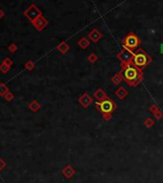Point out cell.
I'll list each match as a JSON object with an SVG mask.
<instances>
[{
	"instance_id": "obj_1",
	"label": "cell",
	"mask_w": 163,
	"mask_h": 183,
	"mask_svg": "<svg viewBox=\"0 0 163 183\" xmlns=\"http://www.w3.org/2000/svg\"><path fill=\"white\" fill-rule=\"evenodd\" d=\"M137 70L136 68L132 66V65H129L126 67L125 71H124V76H125V79L127 81H130V82H133L134 80H136L137 78Z\"/></svg>"
},
{
	"instance_id": "obj_2",
	"label": "cell",
	"mask_w": 163,
	"mask_h": 183,
	"mask_svg": "<svg viewBox=\"0 0 163 183\" xmlns=\"http://www.w3.org/2000/svg\"><path fill=\"white\" fill-rule=\"evenodd\" d=\"M24 15H25L30 20H32V21L34 22L36 18L39 17L40 12L38 10V8H36L35 5H31V7L29 8V9H27L25 12H24Z\"/></svg>"
},
{
	"instance_id": "obj_3",
	"label": "cell",
	"mask_w": 163,
	"mask_h": 183,
	"mask_svg": "<svg viewBox=\"0 0 163 183\" xmlns=\"http://www.w3.org/2000/svg\"><path fill=\"white\" fill-rule=\"evenodd\" d=\"M124 43H125V45L127 46L128 48H130V49H134V48H136L138 46L139 40H138L136 36L130 34V35H129L127 38H125Z\"/></svg>"
},
{
	"instance_id": "obj_4",
	"label": "cell",
	"mask_w": 163,
	"mask_h": 183,
	"mask_svg": "<svg viewBox=\"0 0 163 183\" xmlns=\"http://www.w3.org/2000/svg\"><path fill=\"white\" fill-rule=\"evenodd\" d=\"M101 110L105 113H109L112 111L113 109V104L109 100H105L100 104Z\"/></svg>"
},
{
	"instance_id": "obj_5",
	"label": "cell",
	"mask_w": 163,
	"mask_h": 183,
	"mask_svg": "<svg viewBox=\"0 0 163 183\" xmlns=\"http://www.w3.org/2000/svg\"><path fill=\"white\" fill-rule=\"evenodd\" d=\"M133 62L137 66H144L147 63V57L144 54H137L134 57Z\"/></svg>"
},
{
	"instance_id": "obj_6",
	"label": "cell",
	"mask_w": 163,
	"mask_h": 183,
	"mask_svg": "<svg viewBox=\"0 0 163 183\" xmlns=\"http://www.w3.org/2000/svg\"><path fill=\"white\" fill-rule=\"evenodd\" d=\"M42 22H46L45 21V20H44V19H42L41 17H39V18H36V20H35V21H34V25L36 27V28H38V29L39 30H40V29H41V28L42 27H44V26H45V24H42Z\"/></svg>"
},
{
	"instance_id": "obj_7",
	"label": "cell",
	"mask_w": 163,
	"mask_h": 183,
	"mask_svg": "<svg viewBox=\"0 0 163 183\" xmlns=\"http://www.w3.org/2000/svg\"><path fill=\"white\" fill-rule=\"evenodd\" d=\"M8 92V88L4 84H0V95H5Z\"/></svg>"
},
{
	"instance_id": "obj_8",
	"label": "cell",
	"mask_w": 163,
	"mask_h": 183,
	"mask_svg": "<svg viewBox=\"0 0 163 183\" xmlns=\"http://www.w3.org/2000/svg\"><path fill=\"white\" fill-rule=\"evenodd\" d=\"M0 70H1L3 73H7L8 71L10 70V66L7 65V64H5V63L3 62L1 65H0Z\"/></svg>"
},
{
	"instance_id": "obj_9",
	"label": "cell",
	"mask_w": 163,
	"mask_h": 183,
	"mask_svg": "<svg viewBox=\"0 0 163 183\" xmlns=\"http://www.w3.org/2000/svg\"><path fill=\"white\" fill-rule=\"evenodd\" d=\"M4 97H5V99H6L7 101H12V100L14 99V95L12 94L11 92H9V91H8L5 95H4Z\"/></svg>"
},
{
	"instance_id": "obj_10",
	"label": "cell",
	"mask_w": 163,
	"mask_h": 183,
	"mask_svg": "<svg viewBox=\"0 0 163 183\" xmlns=\"http://www.w3.org/2000/svg\"><path fill=\"white\" fill-rule=\"evenodd\" d=\"M9 50L11 51V52H15L16 50H17V47H16V45H15V44H11V45H10V47H9Z\"/></svg>"
},
{
	"instance_id": "obj_11",
	"label": "cell",
	"mask_w": 163,
	"mask_h": 183,
	"mask_svg": "<svg viewBox=\"0 0 163 183\" xmlns=\"http://www.w3.org/2000/svg\"><path fill=\"white\" fill-rule=\"evenodd\" d=\"M38 107H39V105H36V102H33V103L30 105V107L33 109V110H36V109H38Z\"/></svg>"
},
{
	"instance_id": "obj_12",
	"label": "cell",
	"mask_w": 163,
	"mask_h": 183,
	"mask_svg": "<svg viewBox=\"0 0 163 183\" xmlns=\"http://www.w3.org/2000/svg\"><path fill=\"white\" fill-rule=\"evenodd\" d=\"M4 63H5V64H7V65H9V66H10L11 64L13 63V62H12V60H10L9 58H6V59H5V60H4Z\"/></svg>"
},
{
	"instance_id": "obj_13",
	"label": "cell",
	"mask_w": 163,
	"mask_h": 183,
	"mask_svg": "<svg viewBox=\"0 0 163 183\" xmlns=\"http://www.w3.org/2000/svg\"><path fill=\"white\" fill-rule=\"evenodd\" d=\"M3 17H4V13H3V11H2V10H0V19H1Z\"/></svg>"
},
{
	"instance_id": "obj_14",
	"label": "cell",
	"mask_w": 163,
	"mask_h": 183,
	"mask_svg": "<svg viewBox=\"0 0 163 183\" xmlns=\"http://www.w3.org/2000/svg\"><path fill=\"white\" fill-rule=\"evenodd\" d=\"M161 52L163 53V45H161Z\"/></svg>"
}]
</instances>
